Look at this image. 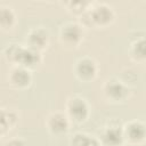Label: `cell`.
Instances as JSON below:
<instances>
[{"label": "cell", "instance_id": "obj_1", "mask_svg": "<svg viewBox=\"0 0 146 146\" xmlns=\"http://www.w3.org/2000/svg\"><path fill=\"white\" fill-rule=\"evenodd\" d=\"M6 51H7L6 56L9 60L16 62L19 64V66H23V67L34 66L41 59L40 52L30 47L23 48L18 44H10Z\"/></svg>", "mask_w": 146, "mask_h": 146}, {"label": "cell", "instance_id": "obj_2", "mask_svg": "<svg viewBox=\"0 0 146 146\" xmlns=\"http://www.w3.org/2000/svg\"><path fill=\"white\" fill-rule=\"evenodd\" d=\"M67 113L74 121H83L88 116V105L84 99L80 97H73L67 102Z\"/></svg>", "mask_w": 146, "mask_h": 146}, {"label": "cell", "instance_id": "obj_3", "mask_svg": "<svg viewBox=\"0 0 146 146\" xmlns=\"http://www.w3.org/2000/svg\"><path fill=\"white\" fill-rule=\"evenodd\" d=\"M82 35H83V32H82L81 26L75 23H67L60 30L62 40L67 44L74 46V44L79 43Z\"/></svg>", "mask_w": 146, "mask_h": 146}, {"label": "cell", "instance_id": "obj_4", "mask_svg": "<svg viewBox=\"0 0 146 146\" xmlns=\"http://www.w3.org/2000/svg\"><path fill=\"white\" fill-rule=\"evenodd\" d=\"M123 135L130 141L139 143L146 137V125L139 121H131L125 125Z\"/></svg>", "mask_w": 146, "mask_h": 146}, {"label": "cell", "instance_id": "obj_5", "mask_svg": "<svg viewBox=\"0 0 146 146\" xmlns=\"http://www.w3.org/2000/svg\"><path fill=\"white\" fill-rule=\"evenodd\" d=\"M91 22L98 25H105L113 19V11L106 5H98L89 11Z\"/></svg>", "mask_w": 146, "mask_h": 146}, {"label": "cell", "instance_id": "obj_6", "mask_svg": "<svg viewBox=\"0 0 146 146\" xmlns=\"http://www.w3.org/2000/svg\"><path fill=\"white\" fill-rule=\"evenodd\" d=\"M76 75L82 80H90L96 75L97 66L96 63L91 58H82L76 63L75 66Z\"/></svg>", "mask_w": 146, "mask_h": 146}, {"label": "cell", "instance_id": "obj_7", "mask_svg": "<svg viewBox=\"0 0 146 146\" xmlns=\"http://www.w3.org/2000/svg\"><path fill=\"white\" fill-rule=\"evenodd\" d=\"M48 32L41 27H36L32 30L27 35V42L29 47L40 51L42 48H44L48 43Z\"/></svg>", "mask_w": 146, "mask_h": 146}, {"label": "cell", "instance_id": "obj_8", "mask_svg": "<svg viewBox=\"0 0 146 146\" xmlns=\"http://www.w3.org/2000/svg\"><path fill=\"white\" fill-rule=\"evenodd\" d=\"M9 82L17 88H24L31 82V74L26 67H14L9 73Z\"/></svg>", "mask_w": 146, "mask_h": 146}, {"label": "cell", "instance_id": "obj_9", "mask_svg": "<svg viewBox=\"0 0 146 146\" xmlns=\"http://www.w3.org/2000/svg\"><path fill=\"white\" fill-rule=\"evenodd\" d=\"M47 127L52 133H63L68 128V120L62 113H54L48 117Z\"/></svg>", "mask_w": 146, "mask_h": 146}, {"label": "cell", "instance_id": "obj_10", "mask_svg": "<svg viewBox=\"0 0 146 146\" xmlns=\"http://www.w3.org/2000/svg\"><path fill=\"white\" fill-rule=\"evenodd\" d=\"M105 92L110 98L117 100L124 97V95L127 94V89L119 81H108L105 86Z\"/></svg>", "mask_w": 146, "mask_h": 146}, {"label": "cell", "instance_id": "obj_11", "mask_svg": "<svg viewBox=\"0 0 146 146\" xmlns=\"http://www.w3.org/2000/svg\"><path fill=\"white\" fill-rule=\"evenodd\" d=\"M123 132L117 128H110L105 131L103 136V140L108 146H117L123 140Z\"/></svg>", "mask_w": 146, "mask_h": 146}, {"label": "cell", "instance_id": "obj_12", "mask_svg": "<svg viewBox=\"0 0 146 146\" xmlns=\"http://www.w3.org/2000/svg\"><path fill=\"white\" fill-rule=\"evenodd\" d=\"M131 55L139 60L146 59V39H139L137 40L131 48Z\"/></svg>", "mask_w": 146, "mask_h": 146}, {"label": "cell", "instance_id": "obj_13", "mask_svg": "<svg viewBox=\"0 0 146 146\" xmlns=\"http://www.w3.org/2000/svg\"><path fill=\"white\" fill-rule=\"evenodd\" d=\"M72 146H98L96 139L84 135V133H76L71 140Z\"/></svg>", "mask_w": 146, "mask_h": 146}, {"label": "cell", "instance_id": "obj_14", "mask_svg": "<svg viewBox=\"0 0 146 146\" xmlns=\"http://www.w3.org/2000/svg\"><path fill=\"white\" fill-rule=\"evenodd\" d=\"M14 19H15V15H14L13 10L10 8L1 7V10H0V23H1V26L2 27L11 26Z\"/></svg>", "mask_w": 146, "mask_h": 146}, {"label": "cell", "instance_id": "obj_15", "mask_svg": "<svg viewBox=\"0 0 146 146\" xmlns=\"http://www.w3.org/2000/svg\"><path fill=\"white\" fill-rule=\"evenodd\" d=\"M16 121V115L14 112L11 111H6L2 110L1 111V130L2 132H5V130L9 127H11Z\"/></svg>", "mask_w": 146, "mask_h": 146}, {"label": "cell", "instance_id": "obj_16", "mask_svg": "<svg viewBox=\"0 0 146 146\" xmlns=\"http://www.w3.org/2000/svg\"><path fill=\"white\" fill-rule=\"evenodd\" d=\"M5 146H25V144H24L23 140H21L18 138H14V139L8 140Z\"/></svg>", "mask_w": 146, "mask_h": 146}]
</instances>
